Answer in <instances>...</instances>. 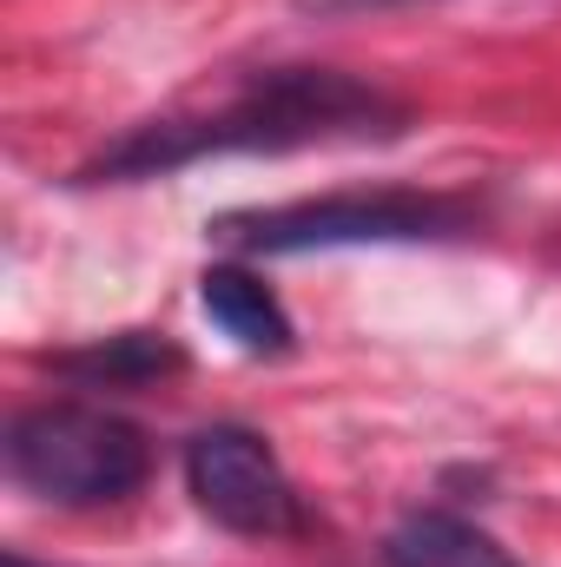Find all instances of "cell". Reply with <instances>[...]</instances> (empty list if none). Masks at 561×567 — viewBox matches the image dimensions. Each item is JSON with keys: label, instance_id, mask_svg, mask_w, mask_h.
Here are the masks:
<instances>
[{"label": "cell", "instance_id": "6da1fadb", "mask_svg": "<svg viewBox=\"0 0 561 567\" xmlns=\"http://www.w3.org/2000/svg\"><path fill=\"white\" fill-rule=\"evenodd\" d=\"M410 133V106L384 86L337 73V66H272L252 73L225 106L145 120L120 145H106L93 165H80V185H120V178H165L198 158L232 152H304V145H370Z\"/></svg>", "mask_w": 561, "mask_h": 567}, {"label": "cell", "instance_id": "9c48e42d", "mask_svg": "<svg viewBox=\"0 0 561 567\" xmlns=\"http://www.w3.org/2000/svg\"><path fill=\"white\" fill-rule=\"evenodd\" d=\"M0 567H40V561H27L20 548H7V555H0Z\"/></svg>", "mask_w": 561, "mask_h": 567}, {"label": "cell", "instance_id": "7a4b0ae2", "mask_svg": "<svg viewBox=\"0 0 561 567\" xmlns=\"http://www.w3.org/2000/svg\"><path fill=\"white\" fill-rule=\"evenodd\" d=\"M7 475L53 508H120L152 475V442L100 403H40L7 429Z\"/></svg>", "mask_w": 561, "mask_h": 567}, {"label": "cell", "instance_id": "8992f818", "mask_svg": "<svg viewBox=\"0 0 561 567\" xmlns=\"http://www.w3.org/2000/svg\"><path fill=\"white\" fill-rule=\"evenodd\" d=\"M384 567H522L489 528L449 515V508H417L390 528Z\"/></svg>", "mask_w": 561, "mask_h": 567}, {"label": "cell", "instance_id": "5b68a950", "mask_svg": "<svg viewBox=\"0 0 561 567\" xmlns=\"http://www.w3.org/2000/svg\"><path fill=\"white\" fill-rule=\"evenodd\" d=\"M198 303H205V317H212L245 357H284V350L297 343V330H290L284 303L272 297V284L258 278V271H245V265H212V271L198 278Z\"/></svg>", "mask_w": 561, "mask_h": 567}, {"label": "cell", "instance_id": "277c9868", "mask_svg": "<svg viewBox=\"0 0 561 567\" xmlns=\"http://www.w3.org/2000/svg\"><path fill=\"white\" fill-rule=\"evenodd\" d=\"M185 488L198 515H212L225 535H245V542L304 535L297 482L284 475L278 449L245 423H212L185 442Z\"/></svg>", "mask_w": 561, "mask_h": 567}, {"label": "cell", "instance_id": "ba28073f", "mask_svg": "<svg viewBox=\"0 0 561 567\" xmlns=\"http://www.w3.org/2000/svg\"><path fill=\"white\" fill-rule=\"evenodd\" d=\"M310 20H364V13H410V7H436V0H290Z\"/></svg>", "mask_w": 561, "mask_h": 567}, {"label": "cell", "instance_id": "52a82bcc", "mask_svg": "<svg viewBox=\"0 0 561 567\" xmlns=\"http://www.w3.org/2000/svg\"><path fill=\"white\" fill-rule=\"evenodd\" d=\"M60 377H73L80 390H140V383H159V377H178L185 357L172 337H152V330H120V337H100L86 350H67L53 357Z\"/></svg>", "mask_w": 561, "mask_h": 567}, {"label": "cell", "instance_id": "3957f363", "mask_svg": "<svg viewBox=\"0 0 561 567\" xmlns=\"http://www.w3.org/2000/svg\"><path fill=\"white\" fill-rule=\"evenodd\" d=\"M469 205L436 192H337L272 212H232L212 225L218 245L245 258H304V251H350V245H436L462 238Z\"/></svg>", "mask_w": 561, "mask_h": 567}]
</instances>
